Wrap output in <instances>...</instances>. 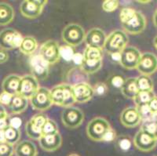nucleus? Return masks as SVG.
Returning <instances> with one entry per match:
<instances>
[{
  "label": "nucleus",
  "mask_w": 157,
  "mask_h": 156,
  "mask_svg": "<svg viewBox=\"0 0 157 156\" xmlns=\"http://www.w3.org/2000/svg\"><path fill=\"white\" fill-rule=\"evenodd\" d=\"M50 92L53 105L68 108L71 107L74 103H75L72 86L70 84H59L50 89Z\"/></svg>",
  "instance_id": "f257e3e1"
},
{
  "label": "nucleus",
  "mask_w": 157,
  "mask_h": 156,
  "mask_svg": "<svg viewBox=\"0 0 157 156\" xmlns=\"http://www.w3.org/2000/svg\"><path fill=\"white\" fill-rule=\"evenodd\" d=\"M128 40V36L125 32L122 30H115L106 37L104 49L110 54L121 53L127 47Z\"/></svg>",
  "instance_id": "f03ea898"
},
{
  "label": "nucleus",
  "mask_w": 157,
  "mask_h": 156,
  "mask_svg": "<svg viewBox=\"0 0 157 156\" xmlns=\"http://www.w3.org/2000/svg\"><path fill=\"white\" fill-rule=\"evenodd\" d=\"M86 32L83 28L77 24H69L65 26L61 32V38L67 45L77 46L85 41Z\"/></svg>",
  "instance_id": "7ed1b4c3"
},
{
  "label": "nucleus",
  "mask_w": 157,
  "mask_h": 156,
  "mask_svg": "<svg viewBox=\"0 0 157 156\" xmlns=\"http://www.w3.org/2000/svg\"><path fill=\"white\" fill-rule=\"evenodd\" d=\"M109 128L110 124L106 119L96 117L90 120L86 126V134L94 141H102L104 135Z\"/></svg>",
  "instance_id": "20e7f679"
},
{
  "label": "nucleus",
  "mask_w": 157,
  "mask_h": 156,
  "mask_svg": "<svg viewBox=\"0 0 157 156\" xmlns=\"http://www.w3.org/2000/svg\"><path fill=\"white\" fill-rule=\"evenodd\" d=\"M23 40L21 34L13 29H5L0 32V47L8 50L19 48Z\"/></svg>",
  "instance_id": "39448f33"
},
{
  "label": "nucleus",
  "mask_w": 157,
  "mask_h": 156,
  "mask_svg": "<svg viewBox=\"0 0 157 156\" xmlns=\"http://www.w3.org/2000/svg\"><path fill=\"white\" fill-rule=\"evenodd\" d=\"M84 119L83 112L76 107H68L61 113V121L68 129H76L82 125Z\"/></svg>",
  "instance_id": "423d86ee"
},
{
  "label": "nucleus",
  "mask_w": 157,
  "mask_h": 156,
  "mask_svg": "<svg viewBox=\"0 0 157 156\" xmlns=\"http://www.w3.org/2000/svg\"><path fill=\"white\" fill-rule=\"evenodd\" d=\"M146 23L145 17L141 12L135 10L128 19L121 24L126 32L130 35H137L145 30Z\"/></svg>",
  "instance_id": "0eeeda50"
},
{
  "label": "nucleus",
  "mask_w": 157,
  "mask_h": 156,
  "mask_svg": "<svg viewBox=\"0 0 157 156\" xmlns=\"http://www.w3.org/2000/svg\"><path fill=\"white\" fill-rule=\"evenodd\" d=\"M47 0H25L21 4L20 11L22 16L29 19H35L40 16Z\"/></svg>",
  "instance_id": "6e6552de"
},
{
  "label": "nucleus",
  "mask_w": 157,
  "mask_h": 156,
  "mask_svg": "<svg viewBox=\"0 0 157 156\" xmlns=\"http://www.w3.org/2000/svg\"><path fill=\"white\" fill-rule=\"evenodd\" d=\"M29 67L32 74L37 80H45L49 74V65L39 54H33L29 58Z\"/></svg>",
  "instance_id": "1a4fd4ad"
},
{
  "label": "nucleus",
  "mask_w": 157,
  "mask_h": 156,
  "mask_svg": "<svg viewBox=\"0 0 157 156\" xmlns=\"http://www.w3.org/2000/svg\"><path fill=\"white\" fill-rule=\"evenodd\" d=\"M31 105L34 110L44 112L53 105L50 89L46 87H39L37 92L30 99Z\"/></svg>",
  "instance_id": "9d476101"
},
{
  "label": "nucleus",
  "mask_w": 157,
  "mask_h": 156,
  "mask_svg": "<svg viewBox=\"0 0 157 156\" xmlns=\"http://www.w3.org/2000/svg\"><path fill=\"white\" fill-rule=\"evenodd\" d=\"M39 54L49 64H55L61 58L60 46L57 42L54 40H48L40 46Z\"/></svg>",
  "instance_id": "9b49d317"
},
{
  "label": "nucleus",
  "mask_w": 157,
  "mask_h": 156,
  "mask_svg": "<svg viewBox=\"0 0 157 156\" xmlns=\"http://www.w3.org/2000/svg\"><path fill=\"white\" fill-rule=\"evenodd\" d=\"M134 145L139 151L148 152L152 151L157 145V138L152 137L146 132L140 130L134 137Z\"/></svg>",
  "instance_id": "f8f14e48"
},
{
  "label": "nucleus",
  "mask_w": 157,
  "mask_h": 156,
  "mask_svg": "<svg viewBox=\"0 0 157 156\" xmlns=\"http://www.w3.org/2000/svg\"><path fill=\"white\" fill-rule=\"evenodd\" d=\"M141 53L134 46H127L121 52L120 64L126 69H135L137 68Z\"/></svg>",
  "instance_id": "ddd939ff"
},
{
  "label": "nucleus",
  "mask_w": 157,
  "mask_h": 156,
  "mask_svg": "<svg viewBox=\"0 0 157 156\" xmlns=\"http://www.w3.org/2000/svg\"><path fill=\"white\" fill-rule=\"evenodd\" d=\"M137 69L141 74L148 76L155 73L157 71V56L150 52L141 54Z\"/></svg>",
  "instance_id": "4468645a"
},
{
  "label": "nucleus",
  "mask_w": 157,
  "mask_h": 156,
  "mask_svg": "<svg viewBox=\"0 0 157 156\" xmlns=\"http://www.w3.org/2000/svg\"><path fill=\"white\" fill-rule=\"evenodd\" d=\"M38 80L32 74H25L21 77L19 94L28 100L31 99L39 89Z\"/></svg>",
  "instance_id": "2eb2a0df"
},
{
  "label": "nucleus",
  "mask_w": 157,
  "mask_h": 156,
  "mask_svg": "<svg viewBox=\"0 0 157 156\" xmlns=\"http://www.w3.org/2000/svg\"><path fill=\"white\" fill-rule=\"evenodd\" d=\"M72 91L75 101L79 104L86 103L94 95L93 87L88 82H79L72 86Z\"/></svg>",
  "instance_id": "dca6fc26"
},
{
  "label": "nucleus",
  "mask_w": 157,
  "mask_h": 156,
  "mask_svg": "<svg viewBox=\"0 0 157 156\" xmlns=\"http://www.w3.org/2000/svg\"><path fill=\"white\" fill-rule=\"evenodd\" d=\"M120 122L127 128H134L138 126L141 119L136 107H127L123 109L120 115Z\"/></svg>",
  "instance_id": "f3484780"
},
{
  "label": "nucleus",
  "mask_w": 157,
  "mask_h": 156,
  "mask_svg": "<svg viewBox=\"0 0 157 156\" xmlns=\"http://www.w3.org/2000/svg\"><path fill=\"white\" fill-rule=\"evenodd\" d=\"M106 40L105 33L103 30L98 28L90 29L85 36V42L88 46L95 47L98 49H103Z\"/></svg>",
  "instance_id": "a211bd4d"
},
{
  "label": "nucleus",
  "mask_w": 157,
  "mask_h": 156,
  "mask_svg": "<svg viewBox=\"0 0 157 156\" xmlns=\"http://www.w3.org/2000/svg\"><path fill=\"white\" fill-rule=\"evenodd\" d=\"M39 142V146L43 150L52 152L61 147L62 144V137L59 133L53 135H43Z\"/></svg>",
  "instance_id": "6ab92c4d"
},
{
  "label": "nucleus",
  "mask_w": 157,
  "mask_h": 156,
  "mask_svg": "<svg viewBox=\"0 0 157 156\" xmlns=\"http://www.w3.org/2000/svg\"><path fill=\"white\" fill-rule=\"evenodd\" d=\"M21 80V76H19L17 74H11L7 75L2 82V89L3 92L8 93L11 95L19 93Z\"/></svg>",
  "instance_id": "aec40b11"
},
{
  "label": "nucleus",
  "mask_w": 157,
  "mask_h": 156,
  "mask_svg": "<svg viewBox=\"0 0 157 156\" xmlns=\"http://www.w3.org/2000/svg\"><path fill=\"white\" fill-rule=\"evenodd\" d=\"M16 156H36L37 155V147L30 140L21 141L14 149Z\"/></svg>",
  "instance_id": "412c9836"
},
{
  "label": "nucleus",
  "mask_w": 157,
  "mask_h": 156,
  "mask_svg": "<svg viewBox=\"0 0 157 156\" xmlns=\"http://www.w3.org/2000/svg\"><path fill=\"white\" fill-rule=\"evenodd\" d=\"M28 105H29V101L27 98L24 97L21 94L17 93L13 95L12 100L8 107L13 114L18 115L27 109Z\"/></svg>",
  "instance_id": "4be33fe9"
},
{
  "label": "nucleus",
  "mask_w": 157,
  "mask_h": 156,
  "mask_svg": "<svg viewBox=\"0 0 157 156\" xmlns=\"http://www.w3.org/2000/svg\"><path fill=\"white\" fill-rule=\"evenodd\" d=\"M14 18V10L7 2H0V25H7Z\"/></svg>",
  "instance_id": "5701e85b"
},
{
  "label": "nucleus",
  "mask_w": 157,
  "mask_h": 156,
  "mask_svg": "<svg viewBox=\"0 0 157 156\" xmlns=\"http://www.w3.org/2000/svg\"><path fill=\"white\" fill-rule=\"evenodd\" d=\"M37 48V40L32 36H26V37L23 38L19 50L25 55L32 56L34 54Z\"/></svg>",
  "instance_id": "b1692460"
},
{
  "label": "nucleus",
  "mask_w": 157,
  "mask_h": 156,
  "mask_svg": "<svg viewBox=\"0 0 157 156\" xmlns=\"http://www.w3.org/2000/svg\"><path fill=\"white\" fill-rule=\"evenodd\" d=\"M121 93L123 96L127 99H132L135 97L137 93V86H136L135 78H130L125 80L124 84L121 87Z\"/></svg>",
  "instance_id": "393cba45"
},
{
  "label": "nucleus",
  "mask_w": 157,
  "mask_h": 156,
  "mask_svg": "<svg viewBox=\"0 0 157 156\" xmlns=\"http://www.w3.org/2000/svg\"><path fill=\"white\" fill-rule=\"evenodd\" d=\"M68 79L71 86H74L79 82H86L88 79L87 74L84 72L80 67L71 69L68 74Z\"/></svg>",
  "instance_id": "a878e982"
},
{
  "label": "nucleus",
  "mask_w": 157,
  "mask_h": 156,
  "mask_svg": "<svg viewBox=\"0 0 157 156\" xmlns=\"http://www.w3.org/2000/svg\"><path fill=\"white\" fill-rule=\"evenodd\" d=\"M135 81L138 91H153L154 84L150 76L141 74L135 78Z\"/></svg>",
  "instance_id": "bb28decb"
},
{
  "label": "nucleus",
  "mask_w": 157,
  "mask_h": 156,
  "mask_svg": "<svg viewBox=\"0 0 157 156\" xmlns=\"http://www.w3.org/2000/svg\"><path fill=\"white\" fill-rule=\"evenodd\" d=\"M102 66V60H84L81 65V69L86 73V74H94L97 71L101 69Z\"/></svg>",
  "instance_id": "cd10ccee"
},
{
  "label": "nucleus",
  "mask_w": 157,
  "mask_h": 156,
  "mask_svg": "<svg viewBox=\"0 0 157 156\" xmlns=\"http://www.w3.org/2000/svg\"><path fill=\"white\" fill-rule=\"evenodd\" d=\"M155 96L153 91H138L134 98V104L136 107L148 105Z\"/></svg>",
  "instance_id": "c85d7f7f"
},
{
  "label": "nucleus",
  "mask_w": 157,
  "mask_h": 156,
  "mask_svg": "<svg viewBox=\"0 0 157 156\" xmlns=\"http://www.w3.org/2000/svg\"><path fill=\"white\" fill-rule=\"evenodd\" d=\"M82 55H83L84 60H102L103 52H102L101 49L95 48V47H91V46H87L84 50Z\"/></svg>",
  "instance_id": "c756f323"
},
{
  "label": "nucleus",
  "mask_w": 157,
  "mask_h": 156,
  "mask_svg": "<svg viewBox=\"0 0 157 156\" xmlns=\"http://www.w3.org/2000/svg\"><path fill=\"white\" fill-rule=\"evenodd\" d=\"M4 136L5 141L13 145L21 138V131L19 129H15L9 126L4 130Z\"/></svg>",
  "instance_id": "7c9ffc66"
},
{
  "label": "nucleus",
  "mask_w": 157,
  "mask_h": 156,
  "mask_svg": "<svg viewBox=\"0 0 157 156\" xmlns=\"http://www.w3.org/2000/svg\"><path fill=\"white\" fill-rule=\"evenodd\" d=\"M141 130L157 138V118L143 121Z\"/></svg>",
  "instance_id": "2f4dec72"
},
{
  "label": "nucleus",
  "mask_w": 157,
  "mask_h": 156,
  "mask_svg": "<svg viewBox=\"0 0 157 156\" xmlns=\"http://www.w3.org/2000/svg\"><path fill=\"white\" fill-rule=\"evenodd\" d=\"M25 131H26L28 137L33 139V140H39L40 139V137H42V129L36 127V126H34V125L31 123L30 121H29L26 123Z\"/></svg>",
  "instance_id": "473e14b6"
},
{
  "label": "nucleus",
  "mask_w": 157,
  "mask_h": 156,
  "mask_svg": "<svg viewBox=\"0 0 157 156\" xmlns=\"http://www.w3.org/2000/svg\"><path fill=\"white\" fill-rule=\"evenodd\" d=\"M59 133L57 123L52 119H48L42 127V136L43 135H53Z\"/></svg>",
  "instance_id": "72a5a7b5"
},
{
  "label": "nucleus",
  "mask_w": 157,
  "mask_h": 156,
  "mask_svg": "<svg viewBox=\"0 0 157 156\" xmlns=\"http://www.w3.org/2000/svg\"><path fill=\"white\" fill-rule=\"evenodd\" d=\"M75 53L73 46L68 45H63L60 46V57L65 61H71Z\"/></svg>",
  "instance_id": "f704fd0d"
},
{
  "label": "nucleus",
  "mask_w": 157,
  "mask_h": 156,
  "mask_svg": "<svg viewBox=\"0 0 157 156\" xmlns=\"http://www.w3.org/2000/svg\"><path fill=\"white\" fill-rule=\"evenodd\" d=\"M136 108H137V112L139 113L140 117H141V119L142 121L148 120V119H153V118H157L155 116H154L152 112L150 111L148 105L136 107Z\"/></svg>",
  "instance_id": "c9c22d12"
},
{
  "label": "nucleus",
  "mask_w": 157,
  "mask_h": 156,
  "mask_svg": "<svg viewBox=\"0 0 157 156\" xmlns=\"http://www.w3.org/2000/svg\"><path fill=\"white\" fill-rule=\"evenodd\" d=\"M48 119L47 116L45 114L43 113H38L34 115L32 117V119H30V122L32 123V124L36 126V127L40 128L42 129V127L43 126L44 123H46V121Z\"/></svg>",
  "instance_id": "e433bc0d"
},
{
  "label": "nucleus",
  "mask_w": 157,
  "mask_h": 156,
  "mask_svg": "<svg viewBox=\"0 0 157 156\" xmlns=\"http://www.w3.org/2000/svg\"><path fill=\"white\" fill-rule=\"evenodd\" d=\"M118 147L123 151H128L131 147V141L128 137L126 136H121L117 140Z\"/></svg>",
  "instance_id": "4c0bfd02"
},
{
  "label": "nucleus",
  "mask_w": 157,
  "mask_h": 156,
  "mask_svg": "<svg viewBox=\"0 0 157 156\" xmlns=\"http://www.w3.org/2000/svg\"><path fill=\"white\" fill-rule=\"evenodd\" d=\"M13 151V145L6 141L0 143V156H12Z\"/></svg>",
  "instance_id": "58836bf2"
},
{
  "label": "nucleus",
  "mask_w": 157,
  "mask_h": 156,
  "mask_svg": "<svg viewBox=\"0 0 157 156\" xmlns=\"http://www.w3.org/2000/svg\"><path fill=\"white\" fill-rule=\"evenodd\" d=\"M119 6V1L116 0H105L102 4V9L105 12H113Z\"/></svg>",
  "instance_id": "ea45409f"
},
{
  "label": "nucleus",
  "mask_w": 157,
  "mask_h": 156,
  "mask_svg": "<svg viewBox=\"0 0 157 156\" xmlns=\"http://www.w3.org/2000/svg\"><path fill=\"white\" fill-rule=\"evenodd\" d=\"M93 89L94 94L98 96H103L107 93L108 87L106 84L103 83V82H98L94 86Z\"/></svg>",
  "instance_id": "a19ab883"
},
{
  "label": "nucleus",
  "mask_w": 157,
  "mask_h": 156,
  "mask_svg": "<svg viewBox=\"0 0 157 156\" xmlns=\"http://www.w3.org/2000/svg\"><path fill=\"white\" fill-rule=\"evenodd\" d=\"M135 12V10L133 9V8H130V7H125L123 8L120 11V19L121 23L124 22L126 20L128 19L131 15Z\"/></svg>",
  "instance_id": "79ce46f5"
},
{
  "label": "nucleus",
  "mask_w": 157,
  "mask_h": 156,
  "mask_svg": "<svg viewBox=\"0 0 157 156\" xmlns=\"http://www.w3.org/2000/svg\"><path fill=\"white\" fill-rule=\"evenodd\" d=\"M124 82H125V79L120 75H114L110 79L112 86H114L115 88H119V89H121V87L124 84Z\"/></svg>",
  "instance_id": "37998d69"
},
{
  "label": "nucleus",
  "mask_w": 157,
  "mask_h": 156,
  "mask_svg": "<svg viewBox=\"0 0 157 156\" xmlns=\"http://www.w3.org/2000/svg\"><path fill=\"white\" fill-rule=\"evenodd\" d=\"M116 138V133L113 128H109V130L106 131V133L104 135L103 139H102V141L105 142H110L113 141Z\"/></svg>",
  "instance_id": "c03bdc74"
},
{
  "label": "nucleus",
  "mask_w": 157,
  "mask_h": 156,
  "mask_svg": "<svg viewBox=\"0 0 157 156\" xmlns=\"http://www.w3.org/2000/svg\"><path fill=\"white\" fill-rule=\"evenodd\" d=\"M12 97L13 95L2 91V93L0 94V105L9 106L11 100H12Z\"/></svg>",
  "instance_id": "a18cd8bd"
},
{
  "label": "nucleus",
  "mask_w": 157,
  "mask_h": 156,
  "mask_svg": "<svg viewBox=\"0 0 157 156\" xmlns=\"http://www.w3.org/2000/svg\"><path fill=\"white\" fill-rule=\"evenodd\" d=\"M9 124L10 126L15 129H19L22 124L21 119L17 116H13V117H9Z\"/></svg>",
  "instance_id": "49530a36"
},
{
  "label": "nucleus",
  "mask_w": 157,
  "mask_h": 156,
  "mask_svg": "<svg viewBox=\"0 0 157 156\" xmlns=\"http://www.w3.org/2000/svg\"><path fill=\"white\" fill-rule=\"evenodd\" d=\"M9 126V115L6 113L0 117V131H4Z\"/></svg>",
  "instance_id": "de8ad7c7"
},
{
  "label": "nucleus",
  "mask_w": 157,
  "mask_h": 156,
  "mask_svg": "<svg viewBox=\"0 0 157 156\" xmlns=\"http://www.w3.org/2000/svg\"><path fill=\"white\" fill-rule=\"evenodd\" d=\"M148 106L149 108L150 111L152 112L154 116L157 117V97L155 96L152 98L151 101H149V103L148 104Z\"/></svg>",
  "instance_id": "09e8293b"
},
{
  "label": "nucleus",
  "mask_w": 157,
  "mask_h": 156,
  "mask_svg": "<svg viewBox=\"0 0 157 156\" xmlns=\"http://www.w3.org/2000/svg\"><path fill=\"white\" fill-rule=\"evenodd\" d=\"M72 61L75 65L81 67L82 62H83V55L80 53H75L72 57Z\"/></svg>",
  "instance_id": "8fccbe9b"
},
{
  "label": "nucleus",
  "mask_w": 157,
  "mask_h": 156,
  "mask_svg": "<svg viewBox=\"0 0 157 156\" xmlns=\"http://www.w3.org/2000/svg\"><path fill=\"white\" fill-rule=\"evenodd\" d=\"M8 59H9V54H8L7 51L2 50V49H0V64L6 62Z\"/></svg>",
  "instance_id": "3c124183"
},
{
  "label": "nucleus",
  "mask_w": 157,
  "mask_h": 156,
  "mask_svg": "<svg viewBox=\"0 0 157 156\" xmlns=\"http://www.w3.org/2000/svg\"><path fill=\"white\" fill-rule=\"evenodd\" d=\"M111 55V60L114 63H120L121 60V53H116L110 54Z\"/></svg>",
  "instance_id": "603ef678"
},
{
  "label": "nucleus",
  "mask_w": 157,
  "mask_h": 156,
  "mask_svg": "<svg viewBox=\"0 0 157 156\" xmlns=\"http://www.w3.org/2000/svg\"><path fill=\"white\" fill-rule=\"evenodd\" d=\"M153 24L155 26V28H157V9L155 11L153 15Z\"/></svg>",
  "instance_id": "864d4df0"
},
{
  "label": "nucleus",
  "mask_w": 157,
  "mask_h": 156,
  "mask_svg": "<svg viewBox=\"0 0 157 156\" xmlns=\"http://www.w3.org/2000/svg\"><path fill=\"white\" fill-rule=\"evenodd\" d=\"M5 114H6V112L3 107H2V105H0V117H2V115H4Z\"/></svg>",
  "instance_id": "5fc2aeb1"
},
{
  "label": "nucleus",
  "mask_w": 157,
  "mask_h": 156,
  "mask_svg": "<svg viewBox=\"0 0 157 156\" xmlns=\"http://www.w3.org/2000/svg\"><path fill=\"white\" fill-rule=\"evenodd\" d=\"M5 142V136H4V131H0V143Z\"/></svg>",
  "instance_id": "6e6d98bb"
},
{
  "label": "nucleus",
  "mask_w": 157,
  "mask_h": 156,
  "mask_svg": "<svg viewBox=\"0 0 157 156\" xmlns=\"http://www.w3.org/2000/svg\"><path fill=\"white\" fill-rule=\"evenodd\" d=\"M153 44H154V46L155 47V49L157 50V36H155V38H154L153 39Z\"/></svg>",
  "instance_id": "4d7b16f0"
},
{
  "label": "nucleus",
  "mask_w": 157,
  "mask_h": 156,
  "mask_svg": "<svg viewBox=\"0 0 157 156\" xmlns=\"http://www.w3.org/2000/svg\"><path fill=\"white\" fill-rule=\"evenodd\" d=\"M68 156H79V155H78V154H75V153H72V154H69Z\"/></svg>",
  "instance_id": "13d9d810"
}]
</instances>
